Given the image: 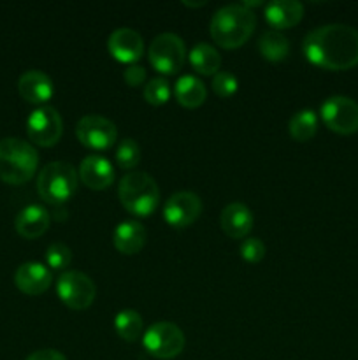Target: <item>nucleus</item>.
<instances>
[{
    "label": "nucleus",
    "mask_w": 358,
    "mask_h": 360,
    "mask_svg": "<svg viewBox=\"0 0 358 360\" xmlns=\"http://www.w3.org/2000/svg\"><path fill=\"white\" fill-rule=\"evenodd\" d=\"M319 116L332 132L340 136L358 132V102L346 95H333L326 98L319 109Z\"/></svg>",
    "instance_id": "obj_9"
},
{
    "label": "nucleus",
    "mask_w": 358,
    "mask_h": 360,
    "mask_svg": "<svg viewBox=\"0 0 358 360\" xmlns=\"http://www.w3.org/2000/svg\"><path fill=\"white\" fill-rule=\"evenodd\" d=\"M14 283L23 294L41 295L51 287V269L39 262H25L14 273Z\"/></svg>",
    "instance_id": "obj_15"
},
{
    "label": "nucleus",
    "mask_w": 358,
    "mask_h": 360,
    "mask_svg": "<svg viewBox=\"0 0 358 360\" xmlns=\"http://www.w3.org/2000/svg\"><path fill=\"white\" fill-rule=\"evenodd\" d=\"M239 81L234 74L230 72H218L216 76L213 77V90L218 97L228 98L237 91Z\"/></svg>",
    "instance_id": "obj_29"
},
{
    "label": "nucleus",
    "mask_w": 358,
    "mask_h": 360,
    "mask_svg": "<svg viewBox=\"0 0 358 360\" xmlns=\"http://www.w3.org/2000/svg\"><path fill=\"white\" fill-rule=\"evenodd\" d=\"M39 165L37 150L20 137L0 141V179L9 185H23L34 178Z\"/></svg>",
    "instance_id": "obj_3"
},
{
    "label": "nucleus",
    "mask_w": 358,
    "mask_h": 360,
    "mask_svg": "<svg viewBox=\"0 0 358 360\" xmlns=\"http://www.w3.org/2000/svg\"><path fill=\"white\" fill-rule=\"evenodd\" d=\"M188 60L193 69L204 76H216L221 67V56L216 48L207 42H199L188 53Z\"/></svg>",
    "instance_id": "obj_22"
},
{
    "label": "nucleus",
    "mask_w": 358,
    "mask_h": 360,
    "mask_svg": "<svg viewBox=\"0 0 358 360\" xmlns=\"http://www.w3.org/2000/svg\"><path fill=\"white\" fill-rule=\"evenodd\" d=\"M27 134L28 139L37 146H55L63 134L62 116L51 105H42V108L34 109L27 120Z\"/></svg>",
    "instance_id": "obj_10"
},
{
    "label": "nucleus",
    "mask_w": 358,
    "mask_h": 360,
    "mask_svg": "<svg viewBox=\"0 0 358 360\" xmlns=\"http://www.w3.org/2000/svg\"><path fill=\"white\" fill-rule=\"evenodd\" d=\"M18 91L30 104H44L55 94L51 77L42 70H27L18 79Z\"/></svg>",
    "instance_id": "obj_16"
},
{
    "label": "nucleus",
    "mask_w": 358,
    "mask_h": 360,
    "mask_svg": "<svg viewBox=\"0 0 358 360\" xmlns=\"http://www.w3.org/2000/svg\"><path fill=\"white\" fill-rule=\"evenodd\" d=\"M144 98L151 105H161L171 98V88L164 77H153L144 86Z\"/></svg>",
    "instance_id": "obj_27"
},
{
    "label": "nucleus",
    "mask_w": 358,
    "mask_h": 360,
    "mask_svg": "<svg viewBox=\"0 0 358 360\" xmlns=\"http://www.w3.org/2000/svg\"><path fill=\"white\" fill-rule=\"evenodd\" d=\"M183 4H185V6L186 7H193V9H195V7H202V6H206V0H202V2H186V0H185V2H183Z\"/></svg>",
    "instance_id": "obj_33"
},
{
    "label": "nucleus",
    "mask_w": 358,
    "mask_h": 360,
    "mask_svg": "<svg viewBox=\"0 0 358 360\" xmlns=\"http://www.w3.org/2000/svg\"><path fill=\"white\" fill-rule=\"evenodd\" d=\"M56 294L67 308L83 311L93 304L97 287L88 274L81 271H67L56 281Z\"/></svg>",
    "instance_id": "obj_7"
},
{
    "label": "nucleus",
    "mask_w": 358,
    "mask_h": 360,
    "mask_svg": "<svg viewBox=\"0 0 358 360\" xmlns=\"http://www.w3.org/2000/svg\"><path fill=\"white\" fill-rule=\"evenodd\" d=\"M256 27V16L242 4H228L211 18L209 32L213 41L225 49L241 48L248 42Z\"/></svg>",
    "instance_id": "obj_2"
},
{
    "label": "nucleus",
    "mask_w": 358,
    "mask_h": 360,
    "mask_svg": "<svg viewBox=\"0 0 358 360\" xmlns=\"http://www.w3.org/2000/svg\"><path fill=\"white\" fill-rule=\"evenodd\" d=\"M147 58H150L153 69L160 74H167V76L175 74L185 65V42L179 35L171 34V32L157 35L147 49Z\"/></svg>",
    "instance_id": "obj_6"
},
{
    "label": "nucleus",
    "mask_w": 358,
    "mask_h": 360,
    "mask_svg": "<svg viewBox=\"0 0 358 360\" xmlns=\"http://www.w3.org/2000/svg\"><path fill=\"white\" fill-rule=\"evenodd\" d=\"M77 186H79V174L69 162H51L39 172V195L53 206H58V204L72 199Z\"/></svg>",
    "instance_id": "obj_5"
},
{
    "label": "nucleus",
    "mask_w": 358,
    "mask_h": 360,
    "mask_svg": "<svg viewBox=\"0 0 358 360\" xmlns=\"http://www.w3.org/2000/svg\"><path fill=\"white\" fill-rule=\"evenodd\" d=\"M107 49L118 62L133 65L142 56L144 41L139 32H135L133 28H116L109 35Z\"/></svg>",
    "instance_id": "obj_13"
},
{
    "label": "nucleus",
    "mask_w": 358,
    "mask_h": 360,
    "mask_svg": "<svg viewBox=\"0 0 358 360\" xmlns=\"http://www.w3.org/2000/svg\"><path fill=\"white\" fill-rule=\"evenodd\" d=\"M118 197L121 206L135 217H150L160 204V190L147 172L132 171L119 181Z\"/></svg>",
    "instance_id": "obj_4"
},
{
    "label": "nucleus",
    "mask_w": 358,
    "mask_h": 360,
    "mask_svg": "<svg viewBox=\"0 0 358 360\" xmlns=\"http://www.w3.org/2000/svg\"><path fill=\"white\" fill-rule=\"evenodd\" d=\"M27 360H67L65 355L58 350H51V348H46V350H37L34 354H30Z\"/></svg>",
    "instance_id": "obj_32"
},
{
    "label": "nucleus",
    "mask_w": 358,
    "mask_h": 360,
    "mask_svg": "<svg viewBox=\"0 0 358 360\" xmlns=\"http://www.w3.org/2000/svg\"><path fill=\"white\" fill-rule=\"evenodd\" d=\"M142 316L137 311H133V309H123L114 319L116 333H118L121 340L128 341V343L139 340L140 333H142Z\"/></svg>",
    "instance_id": "obj_25"
},
{
    "label": "nucleus",
    "mask_w": 358,
    "mask_h": 360,
    "mask_svg": "<svg viewBox=\"0 0 358 360\" xmlns=\"http://www.w3.org/2000/svg\"><path fill=\"white\" fill-rule=\"evenodd\" d=\"M142 345L151 357L174 359L185 348V333L172 322H157L146 330Z\"/></svg>",
    "instance_id": "obj_8"
},
{
    "label": "nucleus",
    "mask_w": 358,
    "mask_h": 360,
    "mask_svg": "<svg viewBox=\"0 0 358 360\" xmlns=\"http://www.w3.org/2000/svg\"><path fill=\"white\" fill-rule=\"evenodd\" d=\"M146 236L147 232L142 224L135 220H125L114 229L112 243H114V248L123 255H135L142 250Z\"/></svg>",
    "instance_id": "obj_20"
},
{
    "label": "nucleus",
    "mask_w": 358,
    "mask_h": 360,
    "mask_svg": "<svg viewBox=\"0 0 358 360\" xmlns=\"http://www.w3.org/2000/svg\"><path fill=\"white\" fill-rule=\"evenodd\" d=\"M174 95L178 104H181L186 109H195L202 105L207 98V88L199 77L186 74L175 81Z\"/></svg>",
    "instance_id": "obj_21"
},
{
    "label": "nucleus",
    "mask_w": 358,
    "mask_h": 360,
    "mask_svg": "<svg viewBox=\"0 0 358 360\" xmlns=\"http://www.w3.org/2000/svg\"><path fill=\"white\" fill-rule=\"evenodd\" d=\"M304 6L297 0H272L265 6V20L272 30L291 28L300 23Z\"/></svg>",
    "instance_id": "obj_19"
},
{
    "label": "nucleus",
    "mask_w": 358,
    "mask_h": 360,
    "mask_svg": "<svg viewBox=\"0 0 358 360\" xmlns=\"http://www.w3.org/2000/svg\"><path fill=\"white\" fill-rule=\"evenodd\" d=\"M116 160L118 165L123 169H133L140 162V146L135 139H126L119 141L118 151H116Z\"/></svg>",
    "instance_id": "obj_26"
},
{
    "label": "nucleus",
    "mask_w": 358,
    "mask_h": 360,
    "mask_svg": "<svg viewBox=\"0 0 358 360\" xmlns=\"http://www.w3.org/2000/svg\"><path fill=\"white\" fill-rule=\"evenodd\" d=\"M46 262L51 269H65L72 262V252L63 243H53L46 250Z\"/></svg>",
    "instance_id": "obj_28"
},
{
    "label": "nucleus",
    "mask_w": 358,
    "mask_h": 360,
    "mask_svg": "<svg viewBox=\"0 0 358 360\" xmlns=\"http://www.w3.org/2000/svg\"><path fill=\"white\" fill-rule=\"evenodd\" d=\"M76 137L90 150H109L118 139V129L109 118L98 115H86L77 122Z\"/></svg>",
    "instance_id": "obj_11"
},
{
    "label": "nucleus",
    "mask_w": 358,
    "mask_h": 360,
    "mask_svg": "<svg viewBox=\"0 0 358 360\" xmlns=\"http://www.w3.org/2000/svg\"><path fill=\"white\" fill-rule=\"evenodd\" d=\"M304 55L326 70H347L358 65V30L343 23H329L309 32Z\"/></svg>",
    "instance_id": "obj_1"
},
{
    "label": "nucleus",
    "mask_w": 358,
    "mask_h": 360,
    "mask_svg": "<svg viewBox=\"0 0 358 360\" xmlns=\"http://www.w3.org/2000/svg\"><path fill=\"white\" fill-rule=\"evenodd\" d=\"M241 255L246 262L256 264L265 257V245L258 238H248L241 245Z\"/></svg>",
    "instance_id": "obj_30"
},
{
    "label": "nucleus",
    "mask_w": 358,
    "mask_h": 360,
    "mask_svg": "<svg viewBox=\"0 0 358 360\" xmlns=\"http://www.w3.org/2000/svg\"><path fill=\"white\" fill-rule=\"evenodd\" d=\"M79 179L84 186L91 190H105L114 181V169L112 164L102 155H88L81 160L77 169Z\"/></svg>",
    "instance_id": "obj_14"
},
{
    "label": "nucleus",
    "mask_w": 358,
    "mask_h": 360,
    "mask_svg": "<svg viewBox=\"0 0 358 360\" xmlns=\"http://www.w3.org/2000/svg\"><path fill=\"white\" fill-rule=\"evenodd\" d=\"M123 79L126 81V84H128V86H132V88L140 86V84L146 81V69H144L142 65H137V63L128 65V69L123 72Z\"/></svg>",
    "instance_id": "obj_31"
},
{
    "label": "nucleus",
    "mask_w": 358,
    "mask_h": 360,
    "mask_svg": "<svg viewBox=\"0 0 358 360\" xmlns=\"http://www.w3.org/2000/svg\"><path fill=\"white\" fill-rule=\"evenodd\" d=\"M202 213V200L193 192H175L167 199L164 218L171 227H190Z\"/></svg>",
    "instance_id": "obj_12"
},
{
    "label": "nucleus",
    "mask_w": 358,
    "mask_h": 360,
    "mask_svg": "<svg viewBox=\"0 0 358 360\" xmlns=\"http://www.w3.org/2000/svg\"><path fill=\"white\" fill-rule=\"evenodd\" d=\"M260 55L269 62H283L290 53V41L279 30H267L258 41Z\"/></svg>",
    "instance_id": "obj_23"
},
{
    "label": "nucleus",
    "mask_w": 358,
    "mask_h": 360,
    "mask_svg": "<svg viewBox=\"0 0 358 360\" xmlns=\"http://www.w3.org/2000/svg\"><path fill=\"white\" fill-rule=\"evenodd\" d=\"M318 130V115L312 109H300L288 122V132L298 143L312 139Z\"/></svg>",
    "instance_id": "obj_24"
},
{
    "label": "nucleus",
    "mask_w": 358,
    "mask_h": 360,
    "mask_svg": "<svg viewBox=\"0 0 358 360\" xmlns=\"http://www.w3.org/2000/svg\"><path fill=\"white\" fill-rule=\"evenodd\" d=\"M220 227L228 238L242 239L253 229V213L246 204L232 202L221 211Z\"/></svg>",
    "instance_id": "obj_18"
},
{
    "label": "nucleus",
    "mask_w": 358,
    "mask_h": 360,
    "mask_svg": "<svg viewBox=\"0 0 358 360\" xmlns=\"http://www.w3.org/2000/svg\"><path fill=\"white\" fill-rule=\"evenodd\" d=\"M51 224V214L39 204H30L18 213L14 220L16 232L25 239H37L44 234Z\"/></svg>",
    "instance_id": "obj_17"
}]
</instances>
